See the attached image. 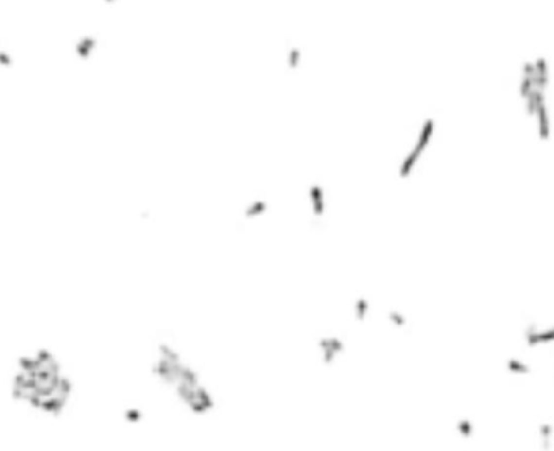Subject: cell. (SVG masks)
Returning <instances> with one entry per match:
<instances>
[{
	"label": "cell",
	"mask_w": 554,
	"mask_h": 451,
	"mask_svg": "<svg viewBox=\"0 0 554 451\" xmlns=\"http://www.w3.org/2000/svg\"><path fill=\"white\" fill-rule=\"evenodd\" d=\"M151 372L191 414L206 415L214 409V396L203 381L201 373L178 352L177 347L160 343L156 347Z\"/></svg>",
	"instance_id": "obj_2"
},
{
	"label": "cell",
	"mask_w": 554,
	"mask_h": 451,
	"mask_svg": "<svg viewBox=\"0 0 554 451\" xmlns=\"http://www.w3.org/2000/svg\"><path fill=\"white\" fill-rule=\"evenodd\" d=\"M457 427H459L460 433L464 435V436H470L471 435V424H470L468 420H460Z\"/></svg>",
	"instance_id": "obj_12"
},
{
	"label": "cell",
	"mask_w": 554,
	"mask_h": 451,
	"mask_svg": "<svg viewBox=\"0 0 554 451\" xmlns=\"http://www.w3.org/2000/svg\"><path fill=\"white\" fill-rule=\"evenodd\" d=\"M73 391L75 383L51 349L37 347L31 354L18 357L17 370L10 383V396L15 402H23L39 411L42 402L51 397L62 396L70 401Z\"/></svg>",
	"instance_id": "obj_1"
},
{
	"label": "cell",
	"mask_w": 554,
	"mask_h": 451,
	"mask_svg": "<svg viewBox=\"0 0 554 451\" xmlns=\"http://www.w3.org/2000/svg\"><path fill=\"white\" fill-rule=\"evenodd\" d=\"M525 339H527L528 346H537L539 343L554 341V326L549 329H544V331H539L535 325H530V326L525 329Z\"/></svg>",
	"instance_id": "obj_5"
},
{
	"label": "cell",
	"mask_w": 554,
	"mask_h": 451,
	"mask_svg": "<svg viewBox=\"0 0 554 451\" xmlns=\"http://www.w3.org/2000/svg\"><path fill=\"white\" fill-rule=\"evenodd\" d=\"M433 132H434V120L433 119H426L425 122L421 125V130L420 133H418V138L415 144H413V148L408 151V154L405 158H403V161L400 164V169H398V176L402 179H405L410 176V172L413 171V167L416 166L418 159L421 158V154L425 153L426 146L430 144L431 142V137H433Z\"/></svg>",
	"instance_id": "obj_3"
},
{
	"label": "cell",
	"mask_w": 554,
	"mask_h": 451,
	"mask_svg": "<svg viewBox=\"0 0 554 451\" xmlns=\"http://www.w3.org/2000/svg\"><path fill=\"white\" fill-rule=\"evenodd\" d=\"M97 46V41L94 36H83L81 39L76 41L75 44V52L80 60H87L92 55Z\"/></svg>",
	"instance_id": "obj_6"
},
{
	"label": "cell",
	"mask_w": 554,
	"mask_h": 451,
	"mask_svg": "<svg viewBox=\"0 0 554 451\" xmlns=\"http://www.w3.org/2000/svg\"><path fill=\"white\" fill-rule=\"evenodd\" d=\"M308 201L311 206V213H313L316 219L323 217L326 211V195L324 188L319 183H311L308 187Z\"/></svg>",
	"instance_id": "obj_4"
},
{
	"label": "cell",
	"mask_w": 554,
	"mask_h": 451,
	"mask_svg": "<svg viewBox=\"0 0 554 451\" xmlns=\"http://www.w3.org/2000/svg\"><path fill=\"white\" fill-rule=\"evenodd\" d=\"M298 59H300V51L296 49V47H292L290 52H289V65L292 69H296V65H298Z\"/></svg>",
	"instance_id": "obj_11"
},
{
	"label": "cell",
	"mask_w": 554,
	"mask_h": 451,
	"mask_svg": "<svg viewBox=\"0 0 554 451\" xmlns=\"http://www.w3.org/2000/svg\"><path fill=\"white\" fill-rule=\"evenodd\" d=\"M507 368L510 372L514 373H528L530 372V367L525 365L523 362L517 361V359H509L507 361Z\"/></svg>",
	"instance_id": "obj_8"
},
{
	"label": "cell",
	"mask_w": 554,
	"mask_h": 451,
	"mask_svg": "<svg viewBox=\"0 0 554 451\" xmlns=\"http://www.w3.org/2000/svg\"><path fill=\"white\" fill-rule=\"evenodd\" d=\"M12 65H13L12 54H8L7 51L0 49V67H3V69H10Z\"/></svg>",
	"instance_id": "obj_10"
},
{
	"label": "cell",
	"mask_w": 554,
	"mask_h": 451,
	"mask_svg": "<svg viewBox=\"0 0 554 451\" xmlns=\"http://www.w3.org/2000/svg\"><path fill=\"white\" fill-rule=\"evenodd\" d=\"M266 208H267L266 201H262V200L253 201L251 205H248V206H246V210H245V217H246V219H251V217L261 216L262 213L266 211Z\"/></svg>",
	"instance_id": "obj_7"
},
{
	"label": "cell",
	"mask_w": 554,
	"mask_h": 451,
	"mask_svg": "<svg viewBox=\"0 0 554 451\" xmlns=\"http://www.w3.org/2000/svg\"><path fill=\"white\" fill-rule=\"evenodd\" d=\"M551 425L549 424H543L541 425V438H543V448L549 450V443H551Z\"/></svg>",
	"instance_id": "obj_9"
},
{
	"label": "cell",
	"mask_w": 554,
	"mask_h": 451,
	"mask_svg": "<svg viewBox=\"0 0 554 451\" xmlns=\"http://www.w3.org/2000/svg\"><path fill=\"white\" fill-rule=\"evenodd\" d=\"M105 2H114V0H105Z\"/></svg>",
	"instance_id": "obj_13"
}]
</instances>
